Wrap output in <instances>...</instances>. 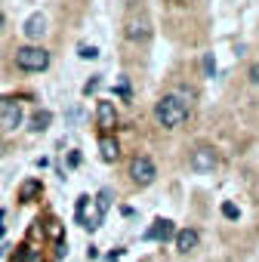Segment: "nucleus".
Listing matches in <instances>:
<instances>
[{
    "label": "nucleus",
    "instance_id": "f257e3e1",
    "mask_svg": "<svg viewBox=\"0 0 259 262\" xmlns=\"http://www.w3.org/2000/svg\"><path fill=\"white\" fill-rule=\"evenodd\" d=\"M185 117H188V102H185L182 96L167 93V96H161V99H158V105H155V120H158L161 126L176 129V126H182V123H185Z\"/></svg>",
    "mask_w": 259,
    "mask_h": 262
},
{
    "label": "nucleus",
    "instance_id": "f03ea898",
    "mask_svg": "<svg viewBox=\"0 0 259 262\" xmlns=\"http://www.w3.org/2000/svg\"><path fill=\"white\" fill-rule=\"evenodd\" d=\"M16 65L22 71H47L50 68V53L44 47H22V50H16Z\"/></svg>",
    "mask_w": 259,
    "mask_h": 262
},
{
    "label": "nucleus",
    "instance_id": "7ed1b4c3",
    "mask_svg": "<svg viewBox=\"0 0 259 262\" xmlns=\"http://www.w3.org/2000/svg\"><path fill=\"white\" fill-rule=\"evenodd\" d=\"M123 37L126 40H133V43H145L152 37V22L145 16H130L123 22Z\"/></svg>",
    "mask_w": 259,
    "mask_h": 262
},
{
    "label": "nucleus",
    "instance_id": "20e7f679",
    "mask_svg": "<svg viewBox=\"0 0 259 262\" xmlns=\"http://www.w3.org/2000/svg\"><path fill=\"white\" fill-rule=\"evenodd\" d=\"M102 210H99V204L96 207H90V198L83 194V198H77V222L87 228V231H96L99 225H102Z\"/></svg>",
    "mask_w": 259,
    "mask_h": 262
},
{
    "label": "nucleus",
    "instance_id": "39448f33",
    "mask_svg": "<svg viewBox=\"0 0 259 262\" xmlns=\"http://www.w3.org/2000/svg\"><path fill=\"white\" fill-rule=\"evenodd\" d=\"M130 176H133V182H136V185H152V182H155V176H158V170H155L152 158L139 155V158H133V164H130Z\"/></svg>",
    "mask_w": 259,
    "mask_h": 262
},
{
    "label": "nucleus",
    "instance_id": "423d86ee",
    "mask_svg": "<svg viewBox=\"0 0 259 262\" xmlns=\"http://www.w3.org/2000/svg\"><path fill=\"white\" fill-rule=\"evenodd\" d=\"M22 117H25V111H22V105L16 99H0V126L4 129L22 126Z\"/></svg>",
    "mask_w": 259,
    "mask_h": 262
},
{
    "label": "nucleus",
    "instance_id": "0eeeda50",
    "mask_svg": "<svg viewBox=\"0 0 259 262\" xmlns=\"http://www.w3.org/2000/svg\"><path fill=\"white\" fill-rule=\"evenodd\" d=\"M216 151L210 148V145H201V148H195L191 151V170L195 173H210L213 167H216Z\"/></svg>",
    "mask_w": 259,
    "mask_h": 262
},
{
    "label": "nucleus",
    "instance_id": "6e6552de",
    "mask_svg": "<svg viewBox=\"0 0 259 262\" xmlns=\"http://www.w3.org/2000/svg\"><path fill=\"white\" fill-rule=\"evenodd\" d=\"M145 237H148V241H161V244L176 241V225H173L170 219H155L152 228L145 231Z\"/></svg>",
    "mask_w": 259,
    "mask_h": 262
},
{
    "label": "nucleus",
    "instance_id": "1a4fd4ad",
    "mask_svg": "<svg viewBox=\"0 0 259 262\" xmlns=\"http://www.w3.org/2000/svg\"><path fill=\"white\" fill-rule=\"evenodd\" d=\"M96 120H99V126L102 129H111L114 123H117V111H114V102H99L96 105Z\"/></svg>",
    "mask_w": 259,
    "mask_h": 262
},
{
    "label": "nucleus",
    "instance_id": "9d476101",
    "mask_svg": "<svg viewBox=\"0 0 259 262\" xmlns=\"http://www.w3.org/2000/svg\"><path fill=\"white\" fill-rule=\"evenodd\" d=\"M25 37L28 40H40L44 34H47V19L40 16V13H34V16H28V22H25Z\"/></svg>",
    "mask_w": 259,
    "mask_h": 262
},
{
    "label": "nucleus",
    "instance_id": "9b49d317",
    "mask_svg": "<svg viewBox=\"0 0 259 262\" xmlns=\"http://www.w3.org/2000/svg\"><path fill=\"white\" fill-rule=\"evenodd\" d=\"M198 244H201V234H198L195 228H182V231H176V250H179V253L198 250Z\"/></svg>",
    "mask_w": 259,
    "mask_h": 262
},
{
    "label": "nucleus",
    "instance_id": "f8f14e48",
    "mask_svg": "<svg viewBox=\"0 0 259 262\" xmlns=\"http://www.w3.org/2000/svg\"><path fill=\"white\" fill-rule=\"evenodd\" d=\"M99 151H102V161H117V155H120V148H117V139H111V136H102L99 139Z\"/></svg>",
    "mask_w": 259,
    "mask_h": 262
},
{
    "label": "nucleus",
    "instance_id": "ddd939ff",
    "mask_svg": "<svg viewBox=\"0 0 259 262\" xmlns=\"http://www.w3.org/2000/svg\"><path fill=\"white\" fill-rule=\"evenodd\" d=\"M44 191V185H40V179H28L22 188H19V201H34L37 194Z\"/></svg>",
    "mask_w": 259,
    "mask_h": 262
},
{
    "label": "nucleus",
    "instance_id": "4468645a",
    "mask_svg": "<svg viewBox=\"0 0 259 262\" xmlns=\"http://www.w3.org/2000/svg\"><path fill=\"white\" fill-rule=\"evenodd\" d=\"M50 123H53V114L50 111H34V117H31V129H34V133H44Z\"/></svg>",
    "mask_w": 259,
    "mask_h": 262
},
{
    "label": "nucleus",
    "instance_id": "2eb2a0df",
    "mask_svg": "<svg viewBox=\"0 0 259 262\" xmlns=\"http://www.w3.org/2000/svg\"><path fill=\"white\" fill-rule=\"evenodd\" d=\"M201 65H204V74H207V77H213V74H216V59H213V53H204Z\"/></svg>",
    "mask_w": 259,
    "mask_h": 262
},
{
    "label": "nucleus",
    "instance_id": "dca6fc26",
    "mask_svg": "<svg viewBox=\"0 0 259 262\" xmlns=\"http://www.w3.org/2000/svg\"><path fill=\"white\" fill-rule=\"evenodd\" d=\"M77 56H80V59H99V50H96V47L80 43V47H77Z\"/></svg>",
    "mask_w": 259,
    "mask_h": 262
},
{
    "label": "nucleus",
    "instance_id": "f3484780",
    "mask_svg": "<svg viewBox=\"0 0 259 262\" xmlns=\"http://www.w3.org/2000/svg\"><path fill=\"white\" fill-rule=\"evenodd\" d=\"M222 216H225V219H231V222H234V219H238V216H241V210H238V207H234V204H231V201H225V204H222Z\"/></svg>",
    "mask_w": 259,
    "mask_h": 262
},
{
    "label": "nucleus",
    "instance_id": "a211bd4d",
    "mask_svg": "<svg viewBox=\"0 0 259 262\" xmlns=\"http://www.w3.org/2000/svg\"><path fill=\"white\" fill-rule=\"evenodd\" d=\"M96 204H99V210L105 213V210H108V204H111V191H108V188H102V191H99V201H96Z\"/></svg>",
    "mask_w": 259,
    "mask_h": 262
},
{
    "label": "nucleus",
    "instance_id": "6ab92c4d",
    "mask_svg": "<svg viewBox=\"0 0 259 262\" xmlns=\"http://www.w3.org/2000/svg\"><path fill=\"white\" fill-rule=\"evenodd\" d=\"M96 90H99V77H93V80L83 83V96H90V93H96Z\"/></svg>",
    "mask_w": 259,
    "mask_h": 262
},
{
    "label": "nucleus",
    "instance_id": "aec40b11",
    "mask_svg": "<svg viewBox=\"0 0 259 262\" xmlns=\"http://www.w3.org/2000/svg\"><path fill=\"white\" fill-rule=\"evenodd\" d=\"M250 80L259 86V62H253V65H250Z\"/></svg>",
    "mask_w": 259,
    "mask_h": 262
},
{
    "label": "nucleus",
    "instance_id": "412c9836",
    "mask_svg": "<svg viewBox=\"0 0 259 262\" xmlns=\"http://www.w3.org/2000/svg\"><path fill=\"white\" fill-rule=\"evenodd\" d=\"M68 164H71V167H77V164H80V151H71V158H68Z\"/></svg>",
    "mask_w": 259,
    "mask_h": 262
},
{
    "label": "nucleus",
    "instance_id": "4be33fe9",
    "mask_svg": "<svg viewBox=\"0 0 259 262\" xmlns=\"http://www.w3.org/2000/svg\"><path fill=\"white\" fill-rule=\"evenodd\" d=\"M105 259H108V262H117V259H120V250H111V253H108Z\"/></svg>",
    "mask_w": 259,
    "mask_h": 262
},
{
    "label": "nucleus",
    "instance_id": "5701e85b",
    "mask_svg": "<svg viewBox=\"0 0 259 262\" xmlns=\"http://www.w3.org/2000/svg\"><path fill=\"white\" fill-rule=\"evenodd\" d=\"M4 25H7V16H4V13H0V31H4Z\"/></svg>",
    "mask_w": 259,
    "mask_h": 262
},
{
    "label": "nucleus",
    "instance_id": "b1692460",
    "mask_svg": "<svg viewBox=\"0 0 259 262\" xmlns=\"http://www.w3.org/2000/svg\"><path fill=\"white\" fill-rule=\"evenodd\" d=\"M170 4H179V7H182V4H188V0H170Z\"/></svg>",
    "mask_w": 259,
    "mask_h": 262
},
{
    "label": "nucleus",
    "instance_id": "393cba45",
    "mask_svg": "<svg viewBox=\"0 0 259 262\" xmlns=\"http://www.w3.org/2000/svg\"><path fill=\"white\" fill-rule=\"evenodd\" d=\"M0 237H4V225H0Z\"/></svg>",
    "mask_w": 259,
    "mask_h": 262
}]
</instances>
